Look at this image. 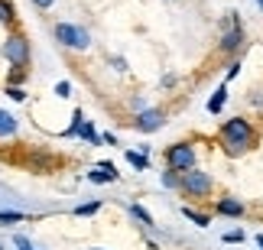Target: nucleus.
<instances>
[{
    "label": "nucleus",
    "instance_id": "nucleus-1",
    "mask_svg": "<svg viewBox=\"0 0 263 250\" xmlns=\"http://www.w3.org/2000/svg\"><path fill=\"white\" fill-rule=\"evenodd\" d=\"M221 140H224V146L231 153H244V149L254 143V130L244 117H231V121L221 127Z\"/></svg>",
    "mask_w": 263,
    "mask_h": 250
},
{
    "label": "nucleus",
    "instance_id": "nucleus-2",
    "mask_svg": "<svg viewBox=\"0 0 263 250\" xmlns=\"http://www.w3.org/2000/svg\"><path fill=\"white\" fill-rule=\"evenodd\" d=\"M55 39H59V43H65L68 49H78V52L91 46L88 29L85 26H75V23H59L55 26Z\"/></svg>",
    "mask_w": 263,
    "mask_h": 250
},
{
    "label": "nucleus",
    "instance_id": "nucleus-3",
    "mask_svg": "<svg viewBox=\"0 0 263 250\" xmlns=\"http://www.w3.org/2000/svg\"><path fill=\"white\" fill-rule=\"evenodd\" d=\"M166 163H169V169H173V172H189V169H195V149H192V143H176V146H169Z\"/></svg>",
    "mask_w": 263,
    "mask_h": 250
},
{
    "label": "nucleus",
    "instance_id": "nucleus-4",
    "mask_svg": "<svg viewBox=\"0 0 263 250\" xmlns=\"http://www.w3.org/2000/svg\"><path fill=\"white\" fill-rule=\"evenodd\" d=\"M179 185L185 188L192 198H201V195L211 192V176H208V172H198V169H189V172H182Z\"/></svg>",
    "mask_w": 263,
    "mask_h": 250
},
{
    "label": "nucleus",
    "instance_id": "nucleus-5",
    "mask_svg": "<svg viewBox=\"0 0 263 250\" xmlns=\"http://www.w3.org/2000/svg\"><path fill=\"white\" fill-rule=\"evenodd\" d=\"M4 55H7L13 65H26V62H29V43H26L23 36H10L7 46H4Z\"/></svg>",
    "mask_w": 263,
    "mask_h": 250
},
{
    "label": "nucleus",
    "instance_id": "nucleus-6",
    "mask_svg": "<svg viewBox=\"0 0 263 250\" xmlns=\"http://www.w3.org/2000/svg\"><path fill=\"white\" fill-rule=\"evenodd\" d=\"M166 121V114L163 111H156V107H149V111H140L137 117V130H143V133H153V130H159Z\"/></svg>",
    "mask_w": 263,
    "mask_h": 250
},
{
    "label": "nucleus",
    "instance_id": "nucleus-7",
    "mask_svg": "<svg viewBox=\"0 0 263 250\" xmlns=\"http://www.w3.org/2000/svg\"><path fill=\"white\" fill-rule=\"evenodd\" d=\"M218 211L228 215V218H240V215H244V205H240L237 198H221V202H218Z\"/></svg>",
    "mask_w": 263,
    "mask_h": 250
},
{
    "label": "nucleus",
    "instance_id": "nucleus-8",
    "mask_svg": "<svg viewBox=\"0 0 263 250\" xmlns=\"http://www.w3.org/2000/svg\"><path fill=\"white\" fill-rule=\"evenodd\" d=\"M224 101H228V85H221L215 94H211V101H208V111L211 114H221V107H224Z\"/></svg>",
    "mask_w": 263,
    "mask_h": 250
},
{
    "label": "nucleus",
    "instance_id": "nucleus-9",
    "mask_svg": "<svg viewBox=\"0 0 263 250\" xmlns=\"http://www.w3.org/2000/svg\"><path fill=\"white\" fill-rule=\"evenodd\" d=\"M240 39H244V33H240V26L234 23V29H231L224 39H221V49H224V52H231V49H237V46H240Z\"/></svg>",
    "mask_w": 263,
    "mask_h": 250
},
{
    "label": "nucleus",
    "instance_id": "nucleus-10",
    "mask_svg": "<svg viewBox=\"0 0 263 250\" xmlns=\"http://www.w3.org/2000/svg\"><path fill=\"white\" fill-rule=\"evenodd\" d=\"M10 133H16V117L0 111V137H10Z\"/></svg>",
    "mask_w": 263,
    "mask_h": 250
},
{
    "label": "nucleus",
    "instance_id": "nucleus-11",
    "mask_svg": "<svg viewBox=\"0 0 263 250\" xmlns=\"http://www.w3.org/2000/svg\"><path fill=\"white\" fill-rule=\"evenodd\" d=\"M78 137H82V140H88V143H101V137L95 133V127H91V124H85V121H82V127H78Z\"/></svg>",
    "mask_w": 263,
    "mask_h": 250
},
{
    "label": "nucleus",
    "instance_id": "nucleus-12",
    "mask_svg": "<svg viewBox=\"0 0 263 250\" xmlns=\"http://www.w3.org/2000/svg\"><path fill=\"white\" fill-rule=\"evenodd\" d=\"M88 179H91V182H114L117 176L114 172H104V169L98 166V169H91V172H88Z\"/></svg>",
    "mask_w": 263,
    "mask_h": 250
},
{
    "label": "nucleus",
    "instance_id": "nucleus-13",
    "mask_svg": "<svg viewBox=\"0 0 263 250\" xmlns=\"http://www.w3.org/2000/svg\"><path fill=\"white\" fill-rule=\"evenodd\" d=\"M130 215H134L137 221H143V224H153V215H149L146 208H140V205H130Z\"/></svg>",
    "mask_w": 263,
    "mask_h": 250
},
{
    "label": "nucleus",
    "instance_id": "nucleus-14",
    "mask_svg": "<svg viewBox=\"0 0 263 250\" xmlns=\"http://www.w3.org/2000/svg\"><path fill=\"white\" fill-rule=\"evenodd\" d=\"M185 218L198 227H208V215H198V211H192V208H185Z\"/></svg>",
    "mask_w": 263,
    "mask_h": 250
},
{
    "label": "nucleus",
    "instance_id": "nucleus-15",
    "mask_svg": "<svg viewBox=\"0 0 263 250\" xmlns=\"http://www.w3.org/2000/svg\"><path fill=\"white\" fill-rule=\"evenodd\" d=\"M127 159H130V166H137V169H146L149 166L146 153H127Z\"/></svg>",
    "mask_w": 263,
    "mask_h": 250
},
{
    "label": "nucleus",
    "instance_id": "nucleus-16",
    "mask_svg": "<svg viewBox=\"0 0 263 250\" xmlns=\"http://www.w3.org/2000/svg\"><path fill=\"white\" fill-rule=\"evenodd\" d=\"M98 208H101V202H88V205H78V208H75V215H78V218H85V215H95Z\"/></svg>",
    "mask_w": 263,
    "mask_h": 250
},
{
    "label": "nucleus",
    "instance_id": "nucleus-17",
    "mask_svg": "<svg viewBox=\"0 0 263 250\" xmlns=\"http://www.w3.org/2000/svg\"><path fill=\"white\" fill-rule=\"evenodd\" d=\"M10 20H13V7L7 0H0V23H10Z\"/></svg>",
    "mask_w": 263,
    "mask_h": 250
},
{
    "label": "nucleus",
    "instance_id": "nucleus-18",
    "mask_svg": "<svg viewBox=\"0 0 263 250\" xmlns=\"http://www.w3.org/2000/svg\"><path fill=\"white\" fill-rule=\"evenodd\" d=\"M26 215H20V211H0V224H10V221H23Z\"/></svg>",
    "mask_w": 263,
    "mask_h": 250
},
{
    "label": "nucleus",
    "instance_id": "nucleus-19",
    "mask_svg": "<svg viewBox=\"0 0 263 250\" xmlns=\"http://www.w3.org/2000/svg\"><path fill=\"white\" fill-rule=\"evenodd\" d=\"M163 185H166V188H176V185H179V179H176L173 169H169V172H163Z\"/></svg>",
    "mask_w": 263,
    "mask_h": 250
},
{
    "label": "nucleus",
    "instance_id": "nucleus-20",
    "mask_svg": "<svg viewBox=\"0 0 263 250\" xmlns=\"http://www.w3.org/2000/svg\"><path fill=\"white\" fill-rule=\"evenodd\" d=\"M55 94L59 98H68V94H72V85H68V82H59L55 85Z\"/></svg>",
    "mask_w": 263,
    "mask_h": 250
},
{
    "label": "nucleus",
    "instance_id": "nucleus-21",
    "mask_svg": "<svg viewBox=\"0 0 263 250\" xmlns=\"http://www.w3.org/2000/svg\"><path fill=\"white\" fill-rule=\"evenodd\" d=\"M224 241L228 244H240L244 241V231H231V234H224Z\"/></svg>",
    "mask_w": 263,
    "mask_h": 250
},
{
    "label": "nucleus",
    "instance_id": "nucleus-22",
    "mask_svg": "<svg viewBox=\"0 0 263 250\" xmlns=\"http://www.w3.org/2000/svg\"><path fill=\"white\" fill-rule=\"evenodd\" d=\"M10 98H13V101H26V91H23V88H10Z\"/></svg>",
    "mask_w": 263,
    "mask_h": 250
},
{
    "label": "nucleus",
    "instance_id": "nucleus-23",
    "mask_svg": "<svg viewBox=\"0 0 263 250\" xmlns=\"http://www.w3.org/2000/svg\"><path fill=\"white\" fill-rule=\"evenodd\" d=\"M16 247H20V250H33V244H29L26 237H16Z\"/></svg>",
    "mask_w": 263,
    "mask_h": 250
},
{
    "label": "nucleus",
    "instance_id": "nucleus-24",
    "mask_svg": "<svg viewBox=\"0 0 263 250\" xmlns=\"http://www.w3.org/2000/svg\"><path fill=\"white\" fill-rule=\"evenodd\" d=\"M237 72H240V65L234 62V65H231V68H228V82H231V78H237Z\"/></svg>",
    "mask_w": 263,
    "mask_h": 250
},
{
    "label": "nucleus",
    "instance_id": "nucleus-25",
    "mask_svg": "<svg viewBox=\"0 0 263 250\" xmlns=\"http://www.w3.org/2000/svg\"><path fill=\"white\" fill-rule=\"evenodd\" d=\"M33 4H36V7H43V10H46V7H52V4H55V0H33Z\"/></svg>",
    "mask_w": 263,
    "mask_h": 250
},
{
    "label": "nucleus",
    "instance_id": "nucleus-26",
    "mask_svg": "<svg viewBox=\"0 0 263 250\" xmlns=\"http://www.w3.org/2000/svg\"><path fill=\"white\" fill-rule=\"evenodd\" d=\"M257 244H260V247H263V234H260V237H257Z\"/></svg>",
    "mask_w": 263,
    "mask_h": 250
},
{
    "label": "nucleus",
    "instance_id": "nucleus-27",
    "mask_svg": "<svg viewBox=\"0 0 263 250\" xmlns=\"http://www.w3.org/2000/svg\"><path fill=\"white\" fill-rule=\"evenodd\" d=\"M257 7H260V10H263V0H257Z\"/></svg>",
    "mask_w": 263,
    "mask_h": 250
},
{
    "label": "nucleus",
    "instance_id": "nucleus-28",
    "mask_svg": "<svg viewBox=\"0 0 263 250\" xmlns=\"http://www.w3.org/2000/svg\"><path fill=\"white\" fill-rule=\"evenodd\" d=\"M98 250H101V247H98Z\"/></svg>",
    "mask_w": 263,
    "mask_h": 250
}]
</instances>
